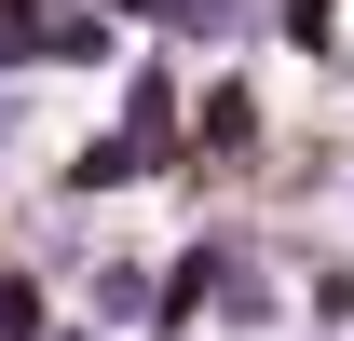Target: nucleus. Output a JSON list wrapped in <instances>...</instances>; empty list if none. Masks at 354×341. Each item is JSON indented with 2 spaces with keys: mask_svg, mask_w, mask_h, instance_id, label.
Wrapping results in <instances>:
<instances>
[{
  "mask_svg": "<svg viewBox=\"0 0 354 341\" xmlns=\"http://www.w3.org/2000/svg\"><path fill=\"white\" fill-rule=\"evenodd\" d=\"M150 300H164V287H150L136 259H95V314H150Z\"/></svg>",
  "mask_w": 354,
  "mask_h": 341,
  "instance_id": "39448f33",
  "label": "nucleus"
},
{
  "mask_svg": "<svg viewBox=\"0 0 354 341\" xmlns=\"http://www.w3.org/2000/svg\"><path fill=\"white\" fill-rule=\"evenodd\" d=\"M41 328V287H28V273H0V341H28Z\"/></svg>",
  "mask_w": 354,
  "mask_h": 341,
  "instance_id": "0eeeda50",
  "label": "nucleus"
},
{
  "mask_svg": "<svg viewBox=\"0 0 354 341\" xmlns=\"http://www.w3.org/2000/svg\"><path fill=\"white\" fill-rule=\"evenodd\" d=\"M286 42H300V55H341V0H286Z\"/></svg>",
  "mask_w": 354,
  "mask_h": 341,
  "instance_id": "423d86ee",
  "label": "nucleus"
},
{
  "mask_svg": "<svg viewBox=\"0 0 354 341\" xmlns=\"http://www.w3.org/2000/svg\"><path fill=\"white\" fill-rule=\"evenodd\" d=\"M191 150H205V164H245V150H259V96H245V82H205V110H191Z\"/></svg>",
  "mask_w": 354,
  "mask_h": 341,
  "instance_id": "f257e3e1",
  "label": "nucleus"
},
{
  "mask_svg": "<svg viewBox=\"0 0 354 341\" xmlns=\"http://www.w3.org/2000/svg\"><path fill=\"white\" fill-rule=\"evenodd\" d=\"M164 164H177L164 137H136V123H123V137H95V150H82L68 177H82V191H123V177H164Z\"/></svg>",
  "mask_w": 354,
  "mask_h": 341,
  "instance_id": "7ed1b4c3",
  "label": "nucleus"
},
{
  "mask_svg": "<svg viewBox=\"0 0 354 341\" xmlns=\"http://www.w3.org/2000/svg\"><path fill=\"white\" fill-rule=\"evenodd\" d=\"M28 341H41V328H28ZM55 341H95V328H55Z\"/></svg>",
  "mask_w": 354,
  "mask_h": 341,
  "instance_id": "6e6552de",
  "label": "nucleus"
},
{
  "mask_svg": "<svg viewBox=\"0 0 354 341\" xmlns=\"http://www.w3.org/2000/svg\"><path fill=\"white\" fill-rule=\"evenodd\" d=\"M123 28H164V42H232L245 28V0H109Z\"/></svg>",
  "mask_w": 354,
  "mask_h": 341,
  "instance_id": "f03ea898",
  "label": "nucleus"
},
{
  "mask_svg": "<svg viewBox=\"0 0 354 341\" xmlns=\"http://www.w3.org/2000/svg\"><path fill=\"white\" fill-rule=\"evenodd\" d=\"M123 123H136V137H164V150H191V96H177L164 69H123Z\"/></svg>",
  "mask_w": 354,
  "mask_h": 341,
  "instance_id": "20e7f679",
  "label": "nucleus"
}]
</instances>
